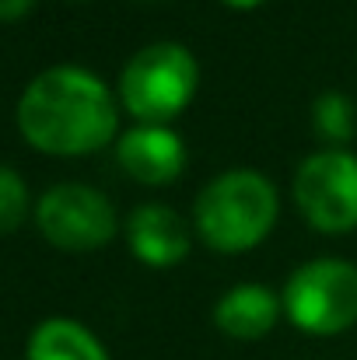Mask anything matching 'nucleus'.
I'll return each instance as SVG.
<instances>
[{
    "label": "nucleus",
    "mask_w": 357,
    "mask_h": 360,
    "mask_svg": "<svg viewBox=\"0 0 357 360\" xmlns=\"http://www.w3.org/2000/svg\"><path fill=\"white\" fill-rule=\"evenodd\" d=\"M228 7H235V11H252V7H259V4H266V0H225Z\"/></svg>",
    "instance_id": "14"
},
{
    "label": "nucleus",
    "mask_w": 357,
    "mask_h": 360,
    "mask_svg": "<svg viewBox=\"0 0 357 360\" xmlns=\"http://www.w3.org/2000/svg\"><path fill=\"white\" fill-rule=\"evenodd\" d=\"M277 311L280 304L273 290H266L263 283H238L218 301L214 322L232 340H259L277 326Z\"/></svg>",
    "instance_id": "9"
},
{
    "label": "nucleus",
    "mask_w": 357,
    "mask_h": 360,
    "mask_svg": "<svg viewBox=\"0 0 357 360\" xmlns=\"http://www.w3.org/2000/svg\"><path fill=\"white\" fill-rule=\"evenodd\" d=\"M25 214H28V186L14 168L0 165V235L18 231Z\"/></svg>",
    "instance_id": "12"
},
{
    "label": "nucleus",
    "mask_w": 357,
    "mask_h": 360,
    "mask_svg": "<svg viewBox=\"0 0 357 360\" xmlns=\"http://www.w3.org/2000/svg\"><path fill=\"white\" fill-rule=\"evenodd\" d=\"M294 200L305 221L326 235L357 228V158L347 150L312 154L294 175Z\"/></svg>",
    "instance_id": "5"
},
{
    "label": "nucleus",
    "mask_w": 357,
    "mask_h": 360,
    "mask_svg": "<svg viewBox=\"0 0 357 360\" xmlns=\"http://www.w3.org/2000/svg\"><path fill=\"white\" fill-rule=\"evenodd\" d=\"M35 0H0V21H14V18H25L32 11Z\"/></svg>",
    "instance_id": "13"
},
{
    "label": "nucleus",
    "mask_w": 357,
    "mask_h": 360,
    "mask_svg": "<svg viewBox=\"0 0 357 360\" xmlns=\"http://www.w3.org/2000/svg\"><path fill=\"white\" fill-rule=\"evenodd\" d=\"M312 120H315V129L322 140L330 143H347L354 136V105L347 95L340 91H326L315 109H312Z\"/></svg>",
    "instance_id": "11"
},
{
    "label": "nucleus",
    "mask_w": 357,
    "mask_h": 360,
    "mask_svg": "<svg viewBox=\"0 0 357 360\" xmlns=\"http://www.w3.org/2000/svg\"><path fill=\"white\" fill-rule=\"evenodd\" d=\"M39 231L53 241L56 248L67 252H88L99 248L116 235V210L113 203L92 189V186H53L35 210Z\"/></svg>",
    "instance_id": "6"
},
{
    "label": "nucleus",
    "mask_w": 357,
    "mask_h": 360,
    "mask_svg": "<svg viewBox=\"0 0 357 360\" xmlns=\"http://www.w3.org/2000/svg\"><path fill=\"white\" fill-rule=\"evenodd\" d=\"M193 91L196 60L175 42H154L140 49L119 77L123 105L147 126H165V120L179 116L189 105Z\"/></svg>",
    "instance_id": "3"
},
{
    "label": "nucleus",
    "mask_w": 357,
    "mask_h": 360,
    "mask_svg": "<svg viewBox=\"0 0 357 360\" xmlns=\"http://www.w3.org/2000/svg\"><path fill=\"white\" fill-rule=\"evenodd\" d=\"M287 319L312 336H337L357 322V266L315 259L294 269L284 287Z\"/></svg>",
    "instance_id": "4"
},
{
    "label": "nucleus",
    "mask_w": 357,
    "mask_h": 360,
    "mask_svg": "<svg viewBox=\"0 0 357 360\" xmlns=\"http://www.w3.org/2000/svg\"><path fill=\"white\" fill-rule=\"evenodd\" d=\"M277 193L259 172L238 168L218 175L196 200V231L214 252H245L270 235Z\"/></svg>",
    "instance_id": "2"
},
{
    "label": "nucleus",
    "mask_w": 357,
    "mask_h": 360,
    "mask_svg": "<svg viewBox=\"0 0 357 360\" xmlns=\"http://www.w3.org/2000/svg\"><path fill=\"white\" fill-rule=\"evenodd\" d=\"M28 360H109V354L84 326L70 319H49L32 333Z\"/></svg>",
    "instance_id": "10"
},
{
    "label": "nucleus",
    "mask_w": 357,
    "mask_h": 360,
    "mask_svg": "<svg viewBox=\"0 0 357 360\" xmlns=\"http://www.w3.org/2000/svg\"><path fill=\"white\" fill-rule=\"evenodd\" d=\"M126 238L130 248L140 262L154 266V269H168V266H179L189 252V228L186 221L161 207V203H147L140 210L130 214V224H126Z\"/></svg>",
    "instance_id": "8"
},
{
    "label": "nucleus",
    "mask_w": 357,
    "mask_h": 360,
    "mask_svg": "<svg viewBox=\"0 0 357 360\" xmlns=\"http://www.w3.org/2000/svg\"><path fill=\"white\" fill-rule=\"evenodd\" d=\"M123 172L144 186L175 182L186 168V147L168 126H137L130 129L116 147Z\"/></svg>",
    "instance_id": "7"
},
{
    "label": "nucleus",
    "mask_w": 357,
    "mask_h": 360,
    "mask_svg": "<svg viewBox=\"0 0 357 360\" xmlns=\"http://www.w3.org/2000/svg\"><path fill=\"white\" fill-rule=\"evenodd\" d=\"M18 126L32 147L77 158L113 140L116 105L95 74L81 67H49L25 88L18 102Z\"/></svg>",
    "instance_id": "1"
}]
</instances>
